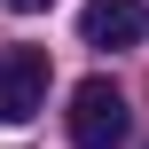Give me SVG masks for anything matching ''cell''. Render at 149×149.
<instances>
[{"label":"cell","mask_w":149,"mask_h":149,"mask_svg":"<svg viewBox=\"0 0 149 149\" xmlns=\"http://www.w3.org/2000/svg\"><path fill=\"white\" fill-rule=\"evenodd\" d=\"M63 126H71V141H79V149H118L126 134H134V110H126V94H118L110 79H79Z\"/></svg>","instance_id":"6da1fadb"},{"label":"cell","mask_w":149,"mask_h":149,"mask_svg":"<svg viewBox=\"0 0 149 149\" xmlns=\"http://www.w3.org/2000/svg\"><path fill=\"white\" fill-rule=\"evenodd\" d=\"M47 110V47H0V126Z\"/></svg>","instance_id":"7a4b0ae2"},{"label":"cell","mask_w":149,"mask_h":149,"mask_svg":"<svg viewBox=\"0 0 149 149\" xmlns=\"http://www.w3.org/2000/svg\"><path fill=\"white\" fill-rule=\"evenodd\" d=\"M79 39L86 47H141L149 39V0H86L79 8Z\"/></svg>","instance_id":"3957f363"},{"label":"cell","mask_w":149,"mask_h":149,"mask_svg":"<svg viewBox=\"0 0 149 149\" xmlns=\"http://www.w3.org/2000/svg\"><path fill=\"white\" fill-rule=\"evenodd\" d=\"M8 8H16V16H31V8H47V0H8Z\"/></svg>","instance_id":"277c9868"}]
</instances>
